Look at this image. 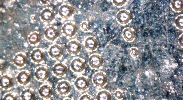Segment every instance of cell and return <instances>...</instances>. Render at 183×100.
<instances>
[{"instance_id": "obj_14", "label": "cell", "mask_w": 183, "mask_h": 100, "mask_svg": "<svg viewBox=\"0 0 183 100\" xmlns=\"http://www.w3.org/2000/svg\"><path fill=\"white\" fill-rule=\"evenodd\" d=\"M53 73L56 76L61 77L65 75L67 71V66L61 63L55 64L53 67Z\"/></svg>"}, {"instance_id": "obj_18", "label": "cell", "mask_w": 183, "mask_h": 100, "mask_svg": "<svg viewBox=\"0 0 183 100\" xmlns=\"http://www.w3.org/2000/svg\"><path fill=\"white\" fill-rule=\"evenodd\" d=\"M17 82L20 84L26 85L30 81L31 76L30 74L26 71H22L20 72L17 77Z\"/></svg>"}, {"instance_id": "obj_4", "label": "cell", "mask_w": 183, "mask_h": 100, "mask_svg": "<svg viewBox=\"0 0 183 100\" xmlns=\"http://www.w3.org/2000/svg\"><path fill=\"white\" fill-rule=\"evenodd\" d=\"M70 66L71 69L74 72L81 73L85 69V60L81 58H75L72 60Z\"/></svg>"}, {"instance_id": "obj_12", "label": "cell", "mask_w": 183, "mask_h": 100, "mask_svg": "<svg viewBox=\"0 0 183 100\" xmlns=\"http://www.w3.org/2000/svg\"><path fill=\"white\" fill-rule=\"evenodd\" d=\"M45 36L48 40L54 41L58 37L59 32L57 29L53 26L49 27L45 31Z\"/></svg>"}, {"instance_id": "obj_25", "label": "cell", "mask_w": 183, "mask_h": 100, "mask_svg": "<svg viewBox=\"0 0 183 100\" xmlns=\"http://www.w3.org/2000/svg\"><path fill=\"white\" fill-rule=\"evenodd\" d=\"M172 8L176 11H182L183 9V0H173L171 2Z\"/></svg>"}, {"instance_id": "obj_13", "label": "cell", "mask_w": 183, "mask_h": 100, "mask_svg": "<svg viewBox=\"0 0 183 100\" xmlns=\"http://www.w3.org/2000/svg\"><path fill=\"white\" fill-rule=\"evenodd\" d=\"M48 53L52 58L57 59L63 55V50L61 46L55 44L51 47Z\"/></svg>"}, {"instance_id": "obj_11", "label": "cell", "mask_w": 183, "mask_h": 100, "mask_svg": "<svg viewBox=\"0 0 183 100\" xmlns=\"http://www.w3.org/2000/svg\"><path fill=\"white\" fill-rule=\"evenodd\" d=\"M41 19L44 22L49 23L54 19L55 14L54 11L49 8H45L40 14Z\"/></svg>"}, {"instance_id": "obj_1", "label": "cell", "mask_w": 183, "mask_h": 100, "mask_svg": "<svg viewBox=\"0 0 183 100\" xmlns=\"http://www.w3.org/2000/svg\"><path fill=\"white\" fill-rule=\"evenodd\" d=\"M117 21L120 24L125 25L130 22L132 16L130 12L126 9L120 10L116 14Z\"/></svg>"}, {"instance_id": "obj_33", "label": "cell", "mask_w": 183, "mask_h": 100, "mask_svg": "<svg viewBox=\"0 0 183 100\" xmlns=\"http://www.w3.org/2000/svg\"><path fill=\"white\" fill-rule=\"evenodd\" d=\"M179 41L180 44L182 46L183 45V35H182L181 37L180 38Z\"/></svg>"}, {"instance_id": "obj_3", "label": "cell", "mask_w": 183, "mask_h": 100, "mask_svg": "<svg viewBox=\"0 0 183 100\" xmlns=\"http://www.w3.org/2000/svg\"><path fill=\"white\" fill-rule=\"evenodd\" d=\"M103 61L104 59L101 56L97 53H94L89 57L88 62L92 68L98 69L102 66Z\"/></svg>"}, {"instance_id": "obj_9", "label": "cell", "mask_w": 183, "mask_h": 100, "mask_svg": "<svg viewBox=\"0 0 183 100\" xmlns=\"http://www.w3.org/2000/svg\"><path fill=\"white\" fill-rule=\"evenodd\" d=\"M67 51L70 54L76 55L80 51L81 45L80 43L75 40H72L68 43L67 46Z\"/></svg>"}, {"instance_id": "obj_6", "label": "cell", "mask_w": 183, "mask_h": 100, "mask_svg": "<svg viewBox=\"0 0 183 100\" xmlns=\"http://www.w3.org/2000/svg\"><path fill=\"white\" fill-rule=\"evenodd\" d=\"M74 85L78 90L83 91L89 87V81L88 79L84 76H80L76 79Z\"/></svg>"}, {"instance_id": "obj_29", "label": "cell", "mask_w": 183, "mask_h": 100, "mask_svg": "<svg viewBox=\"0 0 183 100\" xmlns=\"http://www.w3.org/2000/svg\"><path fill=\"white\" fill-rule=\"evenodd\" d=\"M126 0H113V3L116 6H122L126 2Z\"/></svg>"}, {"instance_id": "obj_16", "label": "cell", "mask_w": 183, "mask_h": 100, "mask_svg": "<svg viewBox=\"0 0 183 100\" xmlns=\"http://www.w3.org/2000/svg\"><path fill=\"white\" fill-rule=\"evenodd\" d=\"M30 57L31 59L34 62L39 63L45 59V55L43 51L37 49L32 51Z\"/></svg>"}, {"instance_id": "obj_5", "label": "cell", "mask_w": 183, "mask_h": 100, "mask_svg": "<svg viewBox=\"0 0 183 100\" xmlns=\"http://www.w3.org/2000/svg\"><path fill=\"white\" fill-rule=\"evenodd\" d=\"M75 9L68 4L61 6L59 9V14L63 18L67 19L71 16Z\"/></svg>"}, {"instance_id": "obj_21", "label": "cell", "mask_w": 183, "mask_h": 100, "mask_svg": "<svg viewBox=\"0 0 183 100\" xmlns=\"http://www.w3.org/2000/svg\"><path fill=\"white\" fill-rule=\"evenodd\" d=\"M27 61V57L21 53L16 55L13 59L14 64L17 66L22 67L24 66Z\"/></svg>"}, {"instance_id": "obj_19", "label": "cell", "mask_w": 183, "mask_h": 100, "mask_svg": "<svg viewBox=\"0 0 183 100\" xmlns=\"http://www.w3.org/2000/svg\"><path fill=\"white\" fill-rule=\"evenodd\" d=\"M13 84V78L7 75H3L0 78V86L5 89L12 87Z\"/></svg>"}, {"instance_id": "obj_23", "label": "cell", "mask_w": 183, "mask_h": 100, "mask_svg": "<svg viewBox=\"0 0 183 100\" xmlns=\"http://www.w3.org/2000/svg\"><path fill=\"white\" fill-rule=\"evenodd\" d=\"M97 100H111L112 96L110 91L102 90L99 91L96 96Z\"/></svg>"}, {"instance_id": "obj_24", "label": "cell", "mask_w": 183, "mask_h": 100, "mask_svg": "<svg viewBox=\"0 0 183 100\" xmlns=\"http://www.w3.org/2000/svg\"><path fill=\"white\" fill-rule=\"evenodd\" d=\"M41 39L39 33L35 32L30 34L28 37V40L30 44L35 45L39 43Z\"/></svg>"}, {"instance_id": "obj_22", "label": "cell", "mask_w": 183, "mask_h": 100, "mask_svg": "<svg viewBox=\"0 0 183 100\" xmlns=\"http://www.w3.org/2000/svg\"><path fill=\"white\" fill-rule=\"evenodd\" d=\"M35 95L34 91L29 89H27L22 92L20 96L22 100H34L35 98Z\"/></svg>"}, {"instance_id": "obj_26", "label": "cell", "mask_w": 183, "mask_h": 100, "mask_svg": "<svg viewBox=\"0 0 183 100\" xmlns=\"http://www.w3.org/2000/svg\"><path fill=\"white\" fill-rule=\"evenodd\" d=\"M175 23L176 27L180 29H183V15H180L178 16L175 21Z\"/></svg>"}, {"instance_id": "obj_20", "label": "cell", "mask_w": 183, "mask_h": 100, "mask_svg": "<svg viewBox=\"0 0 183 100\" xmlns=\"http://www.w3.org/2000/svg\"><path fill=\"white\" fill-rule=\"evenodd\" d=\"M122 35L124 38L127 41H132L135 37L134 30L131 28H125L122 30Z\"/></svg>"}, {"instance_id": "obj_2", "label": "cell", "mask_w": 183, "mask_h": 100, "mask_svg": "<svg viewBox=\"0 0 183 100\" xmlns=\"http://www.w3.org/2000/svg\"><path fill=\"white\" fill-rule=\"evenodd\" d=\"M93 83L97 87H102L107 83L108 78L105 73L98 72L95 73L92 78Z\"/></svg>"}, {"instance_id": "obj_15", "label": "cell", "mask_w": 183, "mask_h": 100, "mask_svg": "<svg viewBox=\"0 0 183 100\" xmlns=\"http://www.w3.org/2000/svg\"><path fill=\"white\" fill-rule=\"evenodd\" d=\"M39 93L42 98L48 99L53 95V91L50 86L45 85L41 87L39 91Z\"/></svg>"}, {"instance_id": "obj_28", "label": "cell", "mask_w": 183, "mask_h": 100, "mask_svg": "<svg viewBox=\"0 0 183 100\" xmlns=\"http://www.w3.org/2000/svg\"><path fill=\"white\" fill-rule=\"evenodd\" d=\"M17 98L11 93H8L6 94L3 98V100H16Z\"/></svg>"}, {"instance_id": "obj_31", "label": "cell", "mask_w": 183, "mask_h": 100, "mask_svg": "<svg viewBox=\"0 0 183 100\" xmlns=\"http://www.w3.org/2000/svg\"><path fill=\"white\" fill-rule=\"evenodd\" d=\"M130 53L132 57H135L138 55L139 51L137 47H132L130 49Z\"/></svg>"}, {"instance_id": "obj_17", "label": "cell", "mask_w": 183, "mask_h": 100, "mask_svg": "<svg viewBox=\"0 0 183 100\" xmlns=\"http://www.w3.org/2000/svg\"><path fill=\"white\" fill-rule=\"evenodd\" d=\"M84 46L87 49L94 51L98 48V43L97 39L94 37L89 36L84 41Z\"/></svg>"}, {"instance_id": "obj_10", "label": "cell", "mask_w": 183, "mask_h": 100, "mask_svg": "<svg viewBox=\"0 0 183 100\" xmlns=\"http://www.w3.org/2000/svg\"><path fill=\"white\" fill-rule=\"evenodd\" d=\"M56 89L60 94L65 95L70 92L71 87L69 82L66 81H63L58 83Z\"/></svg>"}, {"instance_id": "obj_30", "label": "cell", "mask_w": 183, "mask_h": 100, "mask_svg": "<svg viewBox=\"0 0 183 100\" xmlns=\"http://www.w3.org/2000/svg\"><path fill=\"white\" fill-rule=\"evenodd\" d=\"M114 95L116 98L120 99L123 98V94L119 89H117L114 92Z\"/></svg>"}, {"instance_id": "obj_32", "label": "cell", "mask_w": 183, "mask_h": 100, "mask_svg": "<svg viewBox=\"0 0 183 100\" xmlns=\"http://www.w3.org/2000/svg\"><path fill=\"white\" fill-rule=\"evenodd\" d=\"M79 100H93V99L89 95L87 94H85L81 96Z\"/></svg>"}, {"instance_id": "obj_7", "label": "cell", "mask_w": 183, "mask_h": 100, "mask_svg": "<svg viewBox=\"0 0 183 100\" xmlns=\"http://www.w3.org/2000/svg\"><path fill=\"white\" fill-rule=\"evenodd\" d=\"M62 30L63 33L66 36L72 37L76 33L77 27L75 24L71 22H67L63 26Z\"/></svg>"}, {"instance_id": "obj_8", "label": "cell", "mask_w": 183, "mask_h": 100, "mask_svg": "<svg viewBox=\"0 0 183 100\" xmlns=\"http://www.w3.org/2000/svg\"><path fill=\"white\" fill-rule=\"evenodd\" d=\"M50 75L49 70L43 67H39L35 73L36 78L38 81H44L47 79Z\"/></svg>"}, {"instance_id": "obj_27", "label": "cell", "mask_w": 183, "mask_h": 100, "mask_svg": "<svg viewBox=\"0 0 183 100\" xmlns=\"http://www.w3.org/2000/svg\"><path fill=\"white\" fill-rule=\"evenodd\" d=\"M81 30L84 32H87L90 29L89 25L87 21H83L81 23L80 26Z\"/></svg>"}]
</instances>
